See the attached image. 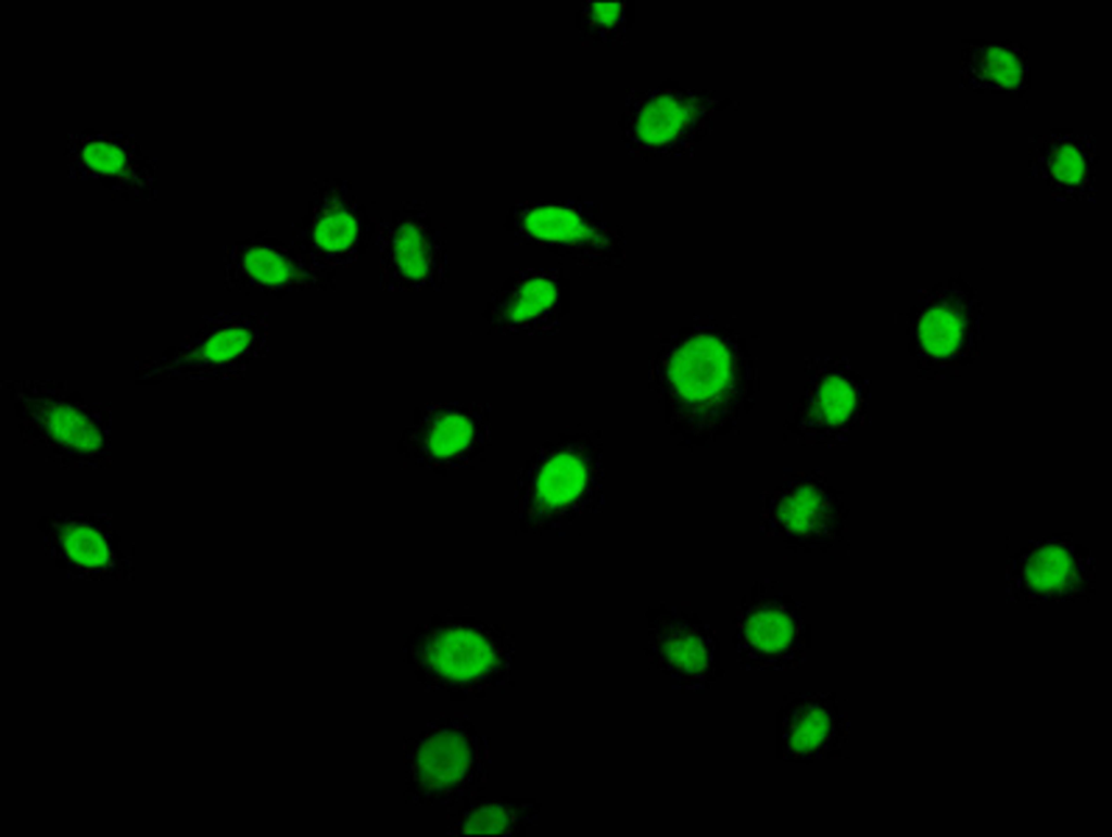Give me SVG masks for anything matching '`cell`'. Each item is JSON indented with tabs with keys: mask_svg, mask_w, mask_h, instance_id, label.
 Returning <instances> with one entry per match:
<instances>
[{
	"mask_svg": "<svg viewBox=\"0 0 1112 837\" xmlns=\"http://www.w3.org/2000/svg\"><path fill=\"white\" fill-rule=\"evenodd\" d=\"M1075 560L1063 547L1047 545L1031 555L1023 575L1036 589H1054L1064 586L1075 575Z\"/></svg>",
	"mask_w": 1112,
	"mask_h": 837,
	"instance_id": "cell-21",
	"label": "cell"
},
{
	"mask_svg": "<svg viewBox=\"0 0 1112 837\" xmlns=\"http://www.w3.org/2000/svg\"><path fill=\"white\" fill-rule=\"evenodd\" d=\"M25 439L70 456L101 455L109 447L111 410L87 403L65 381H3Z\"/></svg>",
	"mask_w": 1112,
	"mask_h": 837,
	"instance_id": "cell-3",
	"label": "cell"
},
{
	"mask_svg": "<svg viewBox=\"0 0 1112 837\" xmlns=\"http://www.w3.org/2000/svg\"><path fill=\"white\" fill-rule=\"evenodd\" d=\"M490 407L477 402L427 403L416 409L401 439L407 458L431 469L467 464L490 436Z\"/></svg>",
	"mask_w": 1112,
	"mask_h": 837,
	"instance_id": "cell-8",
	"label": "cell"
},
{
	"mask_svg": "<svg viewBox=\"0 0 1112 837\" xmlns=\"http://www.w3.org/2000/svg\"><path fill=\"white\" fill-rule=\"evenodd\" d=\"M428 665L441 676L454 681L479 677L493 663V646L479 631L450 626L435 631L424 649Z\"/></svg>",
	"mask_w": 1112,
	"mask_h": 837,
	"instance_id": "cell-13",
	"label": "cell"
},
{
	"mask_svg": "<svg viewBox=\"0 0 1112 837\" xmlns=\"http://www.w3.org/2000/svg\"><path fill=\"white\" fill-rule=\"evenodd\" d=\"M795 621L786 610L773 606H762L750 612L744 627L745 644L762 658H778L786 654L793 645Z\"/></svg>",
	"mask_w": 1112,
	"mask_h": 837,
	"instance_id": "cell-16",
	"label": "cell"
},
{
	"mask_svg": "<svg viewBox=\"0 0 1112 837\" xmlns=\"http://www.w3.org/2000/svg\"><path fill=\"white\" fill-rule=\"evenodd\" d=\"M963 294L934 293L921 305L914 322L918 355L945 369L959 364L973 345L976 315Z\"/></svg>",
	"mask_w": 1112,
	"mask_h": 837,
	"instance_id": "cell-11",
	"label": "cell"
},
{
	"mask_svg": "<svg viewBox=\"0 0 1112 837\" xmlns=\"http://www.w3.org/2000/svg\"><path fill=\"white\" fill-rule=\"evenodd\" d=\"M67 177L94 181L126 201L157 198V165L132 135L84 130L68 134L63 153Z\"/></svg>",
	"mask_w": 1112,
	"mask_h": 837,
	"instance_id": "cell-7",
	"label": "cell"
},
{
	"mask_svg": "<svg viewBox=\"0 0 1112 837\" xmlns=\"http://www.w3.org/2000/svg\"><path fill=\"white\" fill-rule=\"evenodd\" d=\"M374 244L379 253L378 282L383 292H438L446 284V243L424 203L404 201L389 218H380Z\"/></svg>",
	"mask_w": 1112,
	"mask_h": 837,
	"instance_id": "cell-6",
	"label": "cell"
},
{
	"mask_svg": "<svg viewBox=\"0 0 1112 837\" xmlns=\"http://www.w3.org/2000/svg\"><path fill=\"white\" fill-rule=\"evenodd\" d=\"M821 496L810 487H801L782 499L780 518L785 527L804 532L816 525Z\"/></svg>",
	"mask_w": 1112,
	"mask_h": 837,
	"instance_id": "cell-23",
	"label": "cell"
},
{
	"mask_svg": "<svg viewBox=\"0 0 1112 837\" xmlns=\"http://www.w3.org/2000/svg\"><path fill=\"white\" fill-rule=\"evenodd\" d=\"M466 743L452 733H440L426 739L417 750L416 773L431 787H448L462 779L468 768Z\"/></svg>",
	"mask_w": 1112,
	"mask_h": 837,
	"instance_id": "cell-15",
	"label": "cell"
},
{
	"mask_svg": "<svg viewBox=\"0 0 1112 837\" xmlns=\"http://www.w3.org/2000/svg\"><path fill=\"white\" fill-rule=\"evenodd\" d=\"M687 123L683 99L669 90H629L619 121L630 155L646 157L671 151Z\"/></svg>",
	"mask_w": 1112,
	"mask_h": 837,
	"instance_id": "cell-12",
	"label": "cell"
},
{
	"mask_svg": "<svg viewBox=\"0 0 1112 837\" xmlns=\"http://www.w3.org/2000/svg\"><path fill=\"white\" fill-rule=\"evenodd\" d=\"M377 223L348 181L324 179L314 187L308 212L292 225L291 244L333 290L337 270L362 258Z\"/></svg>",
	"mask_w": 1112,
	"mask_h": 837,
	"instance_id": "cell-5",
	"label": "cell"
},
{
	"mask_svg": "<svg viewBox=\"0 0 1112 837\" xmlns=\"http://www.w3.org/2000/svg\"><path fill=\"white\" fill-rule=\"evenodd\" d=\"M89 518H63L52 527V551L83 576H97L113 568V541L108 525Z\"/></svg>",
	"mask_w": 1112,
	"mask_h": 837,
	"instance_id": "cell-14",
	"label": "cell"
},
{
	"mask_svg": "<svg viewBox=\"0 0 1112 837\" xmlns=\"http://www.w3.org/2000/svg\"><path fill=\"white\" fill-rule=\"evenodd\" d=\"M830 711L817 702L799 706L787 730V748L796 757H808L826 741L831 731Z\"/></svg>",
	"mask_w": 1112,
	"mask_h": 837,
	"instance_id": "cell-20",
	"label": "cell"
},
{
	"mask_svg": "<svg viewBox=\"0 0 1112 837\" xmlns=\"http://www.w3.org/2000/svg\"><path fill=\"white\" fill-rule=\"evenodd\" d=\"M223 265L224 287L230 292L283 295L307 289L331 290L291 243L268 232L224 246Z\"/></svg>",
	"mask_w": 1112,
	"mask_h": 837,
	"instance_id": "cell-9",
	"label": "cell"
},
{
	"mask_svg": "<svg viewBox=\"0 0 1112 837\" xmlns=\"http://www.w3.org/2000/svg\"><path fill=\"white\" fill-rule=\"evenodd\" d=\"M269 315L216 312L204 315L197 330L157 357L135 363L139 381L238 380L248 367L269 353Z\"/></svg>",
	"mask_w": 1112,
	"mask_h": 837,
	"instance_id": "cell-1",
	"label": "cell"
},
{
	"mask_svg": "<svg viewBox=\"0 0 1112 837\" xmlns=\"http://www.w3.org/2000/svg\"><path fill=\"white\" fill-rule=\"evenodd\" d=\"M973 55V74L984 85L998 90H1016L1024 84L1025 55L1018 47L987 45Z\"/></svg>",
	"mask_w": 1112,
	"mask_h": 837,
	"instance_id": "cell-17",
	"label": "cell"
},
{
	"mask_svg": "<svg viewBox=\"0 0 1112 837\" xmlns=\"http://www.w3.org/2000/svg\"><path fill=\"white\" fill-rule=\"evenodd\" d=\"M599 465L598 447L587 436L542 447L517 482L521 518L547 527L590 509L599 496Z\"/></svg>",
	"mask_w": 1112,
	"mask_h": 837,
	"instance_id": "cell-4",
	"label": "cell"
},
{
	"mask_svg": "<svg viewBox=\"0 0 1112 837\" xmlns=\"http://www.w3.org/2000/svg\"><path fill=\"white\" fill-rule=\"evenodd\" d=\"M561 280L556 268L517 269L491 293L482 316L500 335H554L564 315Z\"/></svg>",
	"mask_w": 1112,
	"mask_h": 837,
	"instance_id": "cell-10",
	"label": "cell"
},
{
	"mask_svg": "<svg viewBox=\"0 0 1112 837\" xmlns=\"http://www.w3.org/2000/svg\"><path fill=\"white\" fill-rule=\"evenodd\" d=\"M1052 185L1066 193L1079 192L1089 177L1086 149L1075 140L1053 141L1044 155Z\"/></svg>",
	"mask_w": 1112,
	"mask_h": 837,
	"instance_id": "cell-19",
	"label": "cell"
},
{
	"mask_svg": "<svg viewBox=\"0 0 1112 837\" xmlns=\"http://www.w3.org/2000/svg\"><path fill=\"white\" fill-rule=\"evenodd\" d=\"M670 664L678 672L688 675H700L709 667V654L700 634L691 630H682L670 635L664 646Z\"/></svg>",
	"mask_w": 1112,
	"mask_h": 837,
	"instance_id": "cell-22",
	"label": "cell"
},
{
	"mask_svg": "<svg viewBox=\"0 0 1112 837\" xmlns=\"http://www.w3.org/2000/svg\"><path fill=\"white\" fill-rule=\"evenodd\" d=\"M519 245H536L579 266L615 267L626 261V234L585 200L516 202L504 224Z\"/></svg>",
	"mask_w": 1112,
	"mask_h": 837,
	"instance_id": "cell-2",
	"label": "cell"
},
{
	"mask_svg": "<svg viewBox=\"0 0 1112 837\" xmlns=\"http://www.w3.org/2000/svg\"><path fill=\"white\" fill-rule=\"evenodd\" d=\"M627 22L624 1H584L579 10V31L586 45L623 43Z\"/></svg>",
	"mask_w": 1112,
	"mask_h": 837,
	"instance_id": "cell-18",
	"label": "cell"
}]
</instances>
